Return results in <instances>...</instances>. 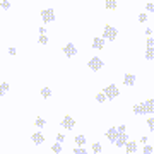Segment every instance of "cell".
<instances>
[{
    "mask_svg": "<svg viewBox=\"0 0 154 154\" xmlns=\"http://www.w3.org/2000/svg\"><path fill=\"white\" fill-rule=\"evenodd\" d=\"M88 67H89V69H91L93 72H98L101 67H105V62L101 60L99 57H93V58L88 62Z\"/></svg>",
    "mask_w": 154,
    "mask_h": 154,
    "instance_id": "1",
    "label": "cell"
},
{
    "mask_svg": "<svg viewBox=\"0 0 154 154\" xmlns=\"http://www.w3.org/2000/svg\"><path fill=\"white\" fill-rule=\"evenodd\" d=\"M116 36H118V31H116L113 26H105V29H103V39H111V41H115Z\"/></svg>",
    "mask_w": 154,
    "mask_h": 154,
    "instance_id": "2",
    "label": "cell"
},
{
    "mask_svg": "<svg viewBox=\"0 0 154 154\" xmlns=\"http://www.w3.org/2000/svg\"><path fill=\"white\" fill-rule=\"evenodd\" d=\"M105 96H106V99H115L118 94H120V91H118V88H116L115 84H110V86H106L105 88Z\"/></svg>",
    "mask_w": 154,
    "mask_h": 154,
    "instance_id": "3",
    "label": "cell"
},
{
    "mask_svg": "<svg viewBox=\"0 0 154 154\" xmlns=\"http://www.w3.org/2000/svg\"><path fill=\"white\" fill-rule=\"evenodd\" d=\"M41 19H43V22H53L55 21V11L53 9H45V11H41Z\"/></svg>",
    "mask_w": 154,
    "mask_h": 154,
    "instance_id": "4",
    "label": "cell"
},
{
    "mask_svg": "<svg viewBox=\"0 0 154 154\" xmlns=\"http://www.w3.org/2000/svg\"><path fill=\"white\" fill-rule=\"evenodd\" d=\"M63 53L67 55V58H72V57H75L77 48L74 46V43H67L65 46H63Z\"/></svg>",
    "mask_w": 154,
    "mask_h": 154,
    "instance_id": "5",
    "label": "cell"
},
{
    "mask_svg": "<svg viewBox=\"0 0 154 154\" xmlns=\"http://www.w3.org/2000/svg\"><path fill=\"white\" fill-rule=\"evenodd\" d=\"M127 142H128V135H127V134H118V137H116V140H115V146L125 147Z\"/></svg>",
    "mask_w": 154,
    "mask_h": 154,
    "instance_id": "6",
    "label": "cell"
},
{
    "mask_svg": "<svg viewBox=\"0 0 154 154\" xmlns=\"http://www.w3.org/2000/svg\"><path fill=\"white\" fill-rule=\"evenodd\" d=\"M74 125H75V122H74V118H72V116H63V120H62V127H63V128L72 130V128H74Z\"/></svg>",
    "mask_w": 154,
    "mask_h": 154,
    "instance_id": "7",
    "label": "cell"
},
{
    "mask_svg": "<svg viewBox=\"0 0 154 154\" xmlns=\"http://www.w3.org/2000/svg\"><path fill=\"white\" fill-rule=\"evenodd\" d=\"M106 137H108V140H110L111 144H115L116 137H118V132H116V128H115V127L108 128V132H106Z\"/></svg>",
    "mask_w": 154,
    "mask_h": 154,
    "instance_id": "8",
    "label": "cell"
},
{
    "mask_svg": "<svg viewBox=\"0 0 154 154\" xmlns=\"http://www.w3.org/2000/svg\"><path fill=\"white\" fill-rule=\"evenodd\" d=\"M144 113L147 115V113H154V99H147V101H144Z\"/></svg>",
    "mask_w": 154,
    "mask_h": 154,
    "instance_id": "9",
    "label": "cell"
},
{
    "mask_svg": "<svg viewBox=\"0 0 154 154\" xmlns=\"http://www.w3.org/2000/svg\"><path fill=\"white\" fill-rule=\"evenodd\" d=\"M31 140H33L36 146H39V144L45 142V135L41 132H36V134H33V135H31Z\"/></svg>",
    "mask_w": 154,
    "mask_h": 154,
    "instance_id": "10",
    "label": "cell"
},
{
    "mask_svg": "<svg viewBox=\"0 0 154 154\" xmlns=\"http://www.w3.org/2000/svg\"><path fill=\"white\" fill-rule=\"evenodd\" d=\"M123 84H125V86H134V84H135V75H134V74H125Z\"/></svg>",
    "mask_w": 154,
    "mask_h": 154,
    "instance_id": "11",
    "label": "cell"
},
{
    "mask_svg": "<svg viewBox=\"0 0 154 154\" xmlns=\"http://www.w3.org/2000/svg\"><path fill=\"white\" fill-rule=\"evenodd\" d=\"M105 41L106 39H103V38H94L93 39V48L94 50H101L103 46H105Z\"/></svg>",
    "mask_w": 154,
    "mask_h": 154,
    "instance_id": "12",
    "label": "cell"
},
{
    "mask_svg": "<svg viewBox=\"0 0 154 154\" xmlns=\"http://www.w3.org/2000/svg\"><path fill=\"white\" fill-rule=\"evenodd\" d=\"M127 152H130V154H134L135 151H137V142H134V140H128L127 142Z\"/></svg>",
    "mask_w": 154,
    "mask_h": 154,
    "instance_id": "13",
    "label": "cell"
},
{
    "mask_svg": "<svg viewBox=\"0 0 154 154\" xmlns=\"http://www.w3.org/2000/svg\"><path fill=\"white\" fill-rule=\"evenodd\" d=\"M132 111H134V115H146V113H144V105L142 103H137V105L132 108Z\"/></svg>",
    "mask_w": 154,
    "mask_h": 154,
    "instance_id": "14",
    "label": "cell"
},
{
    "mask_svg": "<svg viewBox=\"0 0 154 154\" xmlns=\"http://www.w3.org/2000/svg\"><path fill=\"white\" fill-rule=\"evenodd\" d=\"M146 60L154 62V46H152V48H147V50H146Z\"/></svg>",
    "mask_w": 154,
    "mask_h": 154,
    "instance_id": "15",
    "label": "cell"
},
{
    "mask_svg": "<svg viewBox=\"0 0 154 154\" xmlns=\"http://www.w3.org/2000/svg\"><path fill=\"white\" fill-rule=\"evenodd\" d=\"M105 5H106V9H116V5H118V2L116 0H105Z\"/></svg>",
    "mask_w": 154,
    "mask_h": 154,
    "instance_id": "16",
    "label": "cell"
},
{
    "mask_svg": "<svg viewBox=\"0 0 154 154\" xmlns=\"http://www.w3.org/2000/svg\"><path fill=\"white\" fill-rule=\"evenodd\" d=\"M7 91H9V84L7 82H0V98H2Z\"/></svg>",
    "mask_w": 154,
    "mask_h": 154,
    "instance_id": "17",
    "label": "cell"
},
{
    "mask_svg": "<svg viewBox=\"0 0 154 154\" xmlns=\"http://www.w3.org/2000/svg\"><path fill=\"white\" fill-rule=\"evenodd\" d=\"M75 144L79 146V147H82L84 144H86V137H84V135H77V137H75Z\"/></svg>",
    "mask_w": 154,
    "mask_h": 154,
    "instance_id": "18",
    "label": "cell"
},
{
    "mask_svg": "<svg viewBox=\"0 0 154 154\" xmlns=\"http://www.w3.org/2000/svg\"><path fill=\"white\" fill-rule=\"evenodd\" d=\"M41 96H43V98H50V96H51V89H50V88H43V89H41Z\"/></svg>",
    "mask_w": 154,
    "mask_h": 154,
    "instance_id": "19",
    "label": "cell"
},
{
    "mask_svg": "<svg viewBox=\"0 0 154 154\" xmlns=\"http://www.w3.org/2000/svg\"><path fill=\"white\" fill-rule=\"evenodd\" d=\"M101 149H103V147H101V144H99V142H94L93 144V152L94 154H99V152H101Z\"/></svg>",
    "mask_w": 154,
    "mask_h": 154,
    "instance_id": "20",
    "label": "cell"
},
{
    "mask_svg": "<svg viewBox=\"0 0 154 154\" xmlns=\"http://www.w3.org/2000/svg\"><path fill=\"white\" fill-rule=\"evenodd\" d=\"M0 7H2L4 11H9V9H11V2H9V0H2V2H0Z\"/></svg>",
    "mask_w": 154,
    "mask_h": 154,
    "instance_id": "21",
    "label": "cell"
},
{
    "mask_svg": "<svg viewBox=\"0 0 154 154\" xmlns=\"http://www.w3.org/2000/svg\"><path fill=\"white\" fill-rule=\"evenodd\" d=\"M34 123H36V127H39V128H43V127L46 125V122H45L43 118H41V116H38V118H36V122H34Z\"/></svg>",
    "mask_w": 154,
    "mask_h": 154,
    "instance_id": "22",
    "label": "cell"
},
{
    "mask_svg": "<svg viewBox=\"0 0 154 154\" xmlns=\"http://www.w3.org/2000/svg\"><path fill=\"white\" fill-rule=\"evenodd\" d=\"M142 152H144V154H152V152H154L152 146H149V144H146V146H144V149H142Z\"/></svg>",
    "mask_w": 154,
    "mask_h": 154,
    "instance_id": "23",
    "label": "cell"
},
{
    "mask_svg": "<svg viewBox=\"0 0 154 154\" xmlns=\"http://www.w3.org/2000/svg\"><path fill=\"white\" fill-rule=\"evenodd\" d=\"M51 151H53L55 154H60V152H62V146H60L58 142H57V144H53V147H51Z\"/></svg>",
    "mask_w": 154,
    "mask_h": 154,
    "instance_id": "24",
    "label": "cell"
},
{
    "mask_svg": "<svg viewBox=\"0 0 154 154\" xmlns=\"http://www.w3.org/2000/svg\"><path fill=\"white\" fill-rule=\"evenodd\" d=\"M96 101H98V103H105V101H106V96H105V93H99L98 96H96Z\"/></svg>",
    "mask_w": 154,
    "mask_h": 154,
    "instance_id": "25",
    "label": "cell"
},
{
    "mask_svg": "<svg viewBox=\"0 0 154 154\" xmlns=\"http://www.w3.org/2000/svg\"><path fill=\"white\" fill-rule=\"evenodd\" d=\"M147 127H149L151 132H154V116H151V118L147 120Z\"/></svg>",
    "mask_w": 154,
    "mask_h": 154,
    "instance_id": "26",
    "label": "cell"
},
{
    "mask_svg": "<svg viewBox=\"0 0 154 154\" xmlns=\"http://www.w3.org/2000/svg\"><path fill=\"white\" fill-rule=\"evenodd\" d=\"M38 41H39V45H46V43H48V38H46L45 34H41V36H39V39H38Z\"/></svg>",
    "mask_w": 154,
    "mask_h": 154,
    "instance_id": "27",
    "label": "cell"
},
{
    "mask_svg": "<svg viewBox=\"0 0 154 154\" xmlns=\"http://www.w3.org/2000/svg\"><path fill=\"white\" fill-rule=\"evenodd\" d=\"M137 19H139V22H146L147 21V14H139Z\"/></svg>",
    "mask_w": 154,
    "mask_h": 154,
    "instance_id": "28",
    "label": "cell"
},
{
    "mask_svg": "<svg viewBox=\"0 0 154 154\" xmlns=\"http://www.w3.org/2000/svg\"><path fill=\"white\" fill-rule=\"evenodd\" d=\"M125 130H127L125 125H118V127H116V132H118V134H125Z\"/></svg>",
    "mask_w": 154,
    "mask_h": 154,
    "instance_id": "29",
    "label": "cell"
},
{
    "mask_svg": "<svg viewBox=\"0 0 154 154\" xmlns=\"http://www.w3.org/2000/svg\"><path fill=\"white\" fill-rule=\"evenodd\" d=\"M72 154H88V151H86V149H74Z\"/></svg>",
    "mask_w": 154,
    "mask_h": 154,
    "instance_id": "30",
    "label": "cell"
},
{
    "mask_svg": "<svg viewBox=\"0 0 154 154\" xmlns=\"http://www.w3.org/2000/svg\"><path fill=\"white\" fill-rule=\"evenodd\" d=\"M146 11H147V12H154V4H147V5H146Z\"/></svg>",
    "mask_w": 154,
    "mask_h": 154,
    "instance_id": "31",
    "label": "cell"
},
{
    "mask_svg": "<svg viewBox=\"0 0 154 154\" xmlns=\"http://www.w3.org/2000/svg\"><path fill=\"white\" fill-rule=\"evenodd\" d=\"M154 46V38H147V48H152Z\"/></svg>",
    "mask_w": 154,
    "mask_h": 154,
    "instance_id": "32",
    "label": "cell"
},
{
    "mask_svg": "<svg viewBox=\"0 0 154 154\" xmlns=\"http://www.w3.org/2000/svg\"><path fill=\"white\" fill-rule=\"evenodd\" d=\"M63 139H65V135H62V134H58V135H57V142H58V144H62V142H63Z\"/></svg>",
    "mask_w": 154,
    "mask_h": 154,
    "instance_id": "33",
    "label": "cell"
},
{
    "mask_svg": "<svg viewBox=\"0 0 154 154\" xmlns=\"http://www.w3.org/2000/svg\"><path fill=\"white\" fill-rule=\"evenodd\" d=\"M16 53H17L16 48H9V55H16Z\"/></svg>",
    "mask_w": 154,
    "mask_h": 154,
    "instance_id": "34",
    "label": "cell"
},
{
    "mask_svg": "<svg viewBox=\"0 0 154 154\" xmlns=\"http://www.w3.org/2000/svg\"><path fill=\"white\" fill-rule=\"evenodd\" d=\"M146 34H147V36H151V34H152V29L147 28V29H146Z\"/></svg>",
    "mask_w": 154,
    "mask_h": 154,
    "instance_id": "35",
    "label": "cell"
},
{
    "mask_svg": "<svg viewBox=\"0 0 154 154\" xmlns=\"http://www.w3.org/2000/svg\"><path fill=\"white\" fill-rule=\"evenodd\" d=\"M70 154H72V152H70Z\"/></svg>",
    "mask_w": 154,
    "mask_h": 154,
    "instance_id": "36",
    "label": "cell"
}]
</instances>
